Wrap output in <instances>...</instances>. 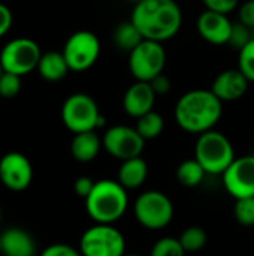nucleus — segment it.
I'll use <instances>...</instances> for the list:
<instances>
[{
  "label": "nucleus",
  "instance_id": "obj_1",
  "mask_svg": "<svg viewBox=\"0 0 254 256\" xmlns=\"http://www.w3.org/2000/svg\"><path fill=\"white\" fill-rule=\"evenodd\" d=\"M130 21L144 39L162 44L180 32L183 12L174 0H142L135 4Z\"/></svg>",
  "mask_w": 254,
  "mask_h": 256
},
{
  "label": "nucleus",
  "instance_id": "obj_2",
  "mask_svg": "<svg viewBox=\"0 0 254 256\" xmlns=\"http://www.w3.org/2000/svg\"><path fill=\"white\" fill-rule=\"evenodd\" d=\"M223 114V102L211 92L196 88L184 93L174 110L177 124L195 135L213 130Z\"/></svg>",
  "mask_w": 254,
  "mask_h": 256
},
{
  "label": "nucleus",
  "instance_id": "obj_3",
  "mask_svg": "<svg viewBox=\"0 0 254 256\" xmlns=\"http://www.w3.org/2000/svg\"><path fill=\"white\" fill-rule=\"evenodd\" d=\"M87 214L96 224L112 225L121 219L129 207L127 190L117 180H99L84 200Z\"/></svg>",
  "mask_w": 254,
  "mask_h": 256
},
{
  "label": "nucleus",
  "instance_id": "obj_4",
  "mask_svg": "<svg viewBox=\"0 0 254 256\" xmlns=\"http://www.w3.org/2000/svg\"><path fill=\"white\" fill-rule=\"evenodd\" d=\"M195 159L202 165L207 174L223 176L237 156L229 138L213 129L199 135L195 147Z\"/></svg>",
  "mask_w": 254,
  "mask_h": 256
},
{
  "label": "nucleus",
  "instance_id": "obj_5",
  "mask_svg": "<svg viewBox=\"0 0 254 256\" xmlns=\"http://www.w3.org/2000/svg\"><path fill=\"white\" fill-rule=\"evenodd\" d=\"M61 120L72 134L96 130L105 124L96 100L85 93L70 94L61 106Z\"/></svg>",
  "mask_w": 254,
  "mask_h": 256
},
{
  "label": "nucleus",
  "instance_id": "obj_6",
  "mask_svg": "<svg viewBox=\"0 0 254 256\" xmlns=\"http://www.w3.org/2000/svg\"><path fill=\"white\" fill-rule=\"evenodd\" d=\"M79 252L82 256H124L126 240L115 226L96 224L81 236Z\"/></svg>",
  "mask_w": 254,
  "mask_h": 256
},
{
  "label": "nucleus",
  "instance_id": "obj_7",
  "mask_svg": "<svg viewBox=\"0 0 254 256\" xmlns=\"http://www.w3.org/2000/svg\"><path fill=\"white\" fill-rule=\"evenodd\" d=\"M135 218L147 230H163L174 218V204L168 195L159 190H147L135 201Z\"/></svg>",
  "mask_w": 254,
  "mask_h": 256
},
{
  "label": "nucleus",
  "instance_id": "obj_8",
  "mask_svg": "<svg viewBox=\"0 0 254 256\" xmlns=\"http://www.w3.org/2000/svg\"><path fill=\"white\" fill-rule=\"evenodd\" d=\"M166 66V51L160 42L144 39L129 54V70L136 81L150 82Z\"/></svg>",
  "mask_w": 254,
  "mask_h": 256
},
{
  "label": "nucleus",
  "instance_id": "obj_9",
  "mask_svg": "<svg viewBox=\"0 0 254 256\" xmlns=\"http://www.w3.org/2000/svg\"><path fill=\"white\" fill-rule=\"evenodd\" d=\"M40 57L42 51L33 39L16 38L9 40L0 51V64L4 72L22 76L37 69Z\"/></svg>",
  "mask_w": 254,
  "mask_h": 256
},
{
  "label": "nucleus",
  "instance_id": "obj_10",
  "mask_svg": "<svg viewBox=\"0 0 254 256\" xmlns=\"http://www.w3.org/2000/svg\"><path fill=\"white\" fill-rule=\"evenodd\" d=\"M63 56L73 72L88 70L100 56V40L90 30H78L64 44Z\"/></svg>",
  "mask_w": 254,
  "mask_h": 256
},
{
  "label": "nucleus",
  "instance_id": "obj_11",
  "mask_svg": "<svg viewBox=\"0 0 254 256\" xmlns=\"http://www.w3.org/2000/svg\"><path fill=\"white\" fill-rule=\"evenodd\" d=\"M102 146L115 159L127 160L139 158L142 154L145 140L138 134L135 128L115 124L105 132L102 138Z\"/></svg>",
  "mask_w": 254,
  "mask_h": 256
},
{
  "label": "nucleus",
  "instance_id": "obj_12",
  "mask_svg": "<svg viewBox=\"0 0 254 256\" xmlns=\"http://www.w3.org/2000/svg\"><path fill=\"white\" fill-rule=\"evenodd\" d=\"M0 182L12 192L25 190L33 182V166L27 156L9 152L0 159Z\"/></svg>",
  "mask_w": 254,
  "mask_h": 256
},
{
  "label": "nucleus",
  "instance_id": "obj_13",
  "mask_svg": "<svg viewBox=\"0 0 254 256\" xmlns=\"http://www.w3.org/2000/svg\"><path fill=\"white\" fill-rule=\"evenodd\" d=\"M223 184L235 200L254 196V156L237 158L225 171Z\"/></svg>",
  "mask_w": 254,
  "mask_h": 256
},
{
  "label": "nucleus",
  "instance_id": "obj_14",
  "mask_svg": "<svg viewBox=\"0 0 254 256\" xmlns=\"http://www.w3.org/2000/svg\"><path fill=\"white\" fill-rule=\"evenodd\" d=\"M234 22L225 14L205 10L199 15L196 28L201 38L213 45H226L229 44Z\"/></svg>",
  "mask_w": 254,
  "mask_h": 256
},
{
  "label": "nucleus",
  "instance_id": "obj_15",
  "mask_svg": "<svg viewBox=\"0 0 254 256\" xmlns=\"http://www.w3.org/2000/svg\"><path fill=\"white\" fill-rule=\"evenodd\" d=\"M249 84L250 81L240 69H226L216 76L210 90L222 102H235L247 93Z\"/></svg>",
  "mask_w": 254,
  "mask_h": 256
},
{
  "label": "nucleus",
  "instance_id": "obj_16",
  "mask_svg": "<svg viewBox=\"0 0 254 256\" xmlns=\"http://www.w3.org/2000/svg\"><path fill=\"white\" fill-rule=\"evenodd\" d=\"M157 94L151 88L150 82L136 81L133 82L123 96V108L127 116L139 118L147 112L153 111Z\"/></svg>",
  "mask_w": 254,
  "mask_h": 256
},
{
  "label": "nucleus",
  "instance_id": "obj_17",
  "mask_svg": "<svg viewBox=\"0 0 254 256\" xmlns=\"http://www.w3.org/2000/svg\"><path fill=\"white\" fill-rule=\"evenodd\" d=\"M3 256H34L36 243L33 237L21 228H9L0 236Z\"/></svg>",
  "mask_w": 254,
  "mask_h": 256
},
{
  "label": "nucleus",
  "instance_id": "obj_18",
  "mask_svg": "<svg viewBox=\"0 0 254 256\" xmlns=\"http://www.w3.org/2000/svg\"><path fill=\"white\" fill-rule=\"evenodd\" d=\"M102 140L94 130L75 134L70 142V153L75 160L81 164H88L97 158L102 148Z\"/></svg>",
  "mask_w": 254,
  "mask_h": 256
},
{
  "label": "nucleus",
  "instance_id": "obj_19",
  "mask_svg": "<svg viewBox=\"0 0 254 256\" xmlns=\"http://www.w3.org/2000/svg\"><path fill=\"white\" fill-rule=\"evenodd\" d=\"M148 177V165L139 156L133 159L123 160L118 168L117 182L127 190V189H138L141 188Z\"/></svg>",
  "mask_w": 254,
  "mask_h": 256
},
{
  "label": "nucleus",
  "instance_id": "obj_20",
  "mask_svg": "<svg viewBox=\"0 0 254 256\" xmlns=\"http://www.w3.org/2000/svg\"><path fill=\"white\" fill-rule=\"evenodd\" d=\"M36 70L43 80L49 82H57V81H61L70 69L63 52L48 51V52H42V57L37 63Z\"/></svg>",
  "mask_w": 254,
  "mask_h": 256
},
{
  "label": "nucleus",
  "instance_id": "obj_21",
  "mask_svg": "<svg viewBox=\"0 0 254 256\" xmlns=\"http://www.w3.org/2000/svg\"><path fill=\"white\" fill-rule=\"evenodd\" d=\"M144 40V36L132 21H126L117 26L114 32V44L118 50L127 51L129 54Z\"/></svg>",
  "mask_w": 254,
  "mask_h": 256
},
{
  "label": "nucleus",
  "instance_id": "obj_22",
  "mask_svg": "<svg viewBox=\"0 0 254 256\" xmlns=\"http://www.w3.org/2000/svg\"><path fill=\"white\" fill-rule=\"evenodd\" d=\"M205 170L196 159H187L177 168V180L184 188H196L205 177Z\"/></svg>",
  "mask_w": 254,
  "mask_h": 256
},
{
  "label": "nucleus",
  "instance_id": "obj_23",
  "mask_svg": "<svg viewBox=\"0 0 254 256\" xmlns=\"http://www.w3.org/2000/svg\"><path fill=\"white\" fill-rule=\"evenodd\" d=\"M135 129L138 130V134L145 140H154L157 136H160V134L163 132L165 129V120L163 117L156 112L154 110L147 112L145 116L136 118V126Z\"/></svg>",
  "mask_w": 254,
  "mask_h": 256
},
{
  "label": "nucleus",
  "instance_id": "obj_24",
  "mask_svg": "<svg viewBox=\"0 0 254 256\" xmlns=\"http://www.w3.org/2000/svg\"><path fill=\"white\" fill-rule=\"evenodd\" d=\"M178 240H180L183 249L186 250V254L187 252H199L201 249H204L207 246L208 236H207V231L201 226H189L181 232Z\"/></svg>",
  "mask_w": 254,
  "mask_h": 256
},
{
  "label": "nucleus",
  "instance_id": "obj_25",
  "mask_svg": "<svg viewBox=\"0 0 254 256\" xmlns=\"http://www.w3.org/2000/svg\"><path fill=\"white\" fill-rule=\"evenodd\" d=\"M186 250L183 249L178 238L163 237L157 240L150 252V256H184Z\"/></svg>",
  "mask_w": 254,
  "mask_h": 256
},
{
  "label": "nucleus",
  "instance_id": "obj_26",
  "mask_svg": "<svg viewBox=\"0 0 254 256\" xmlns=\"http://www.w3.org/2000/svg\"><path fill=\"white\" fill-rule=\"evenodd\" d=\"M235 219L243 226H253L254 225V196L252 198H241L237 200L234 208Z\"/></svg>",
  "mask_w": 254,
  "mask_h": 256
},
{
  "label": "nucleus",
  "instance_id": "obj_27",
  "mask_svg": "<svg viewBox=\"0 0 254 256\" xmlns=\"http://www.w3.org/2000/svg\"><path fill=\"white\" fill-rule=\"evenodd\" d=\"M238 69L250 82H254V38L238 51Z\"/></svg>",
  "mask_w": 254,
  "mask_h": 256
},
{
  "label": "nucleus",
  "instance_id": "obj_28",
  "mask_svg": "<svg viewBox=\"0 0 254 256\" xmlns=\"http://www.w3.org/2000/svg\"><path fill=\"white\" fill-rule=\"evenodd\" d=\"M252 39H253V30L250 27H247L241 21L240 22H234L232 33H231V39H229V45L232 48L241 51Z\"/></svg>",
  "mask_w": 254,
  "mask_h": 256
},
{
  "label": "nucleus",
  "instance_id": "obj_29",
  "mask_svg": "<svg viewBox=\"0 0 254 256\" xmlns=\"http://www.w3.org/2000/svg\"><path fill=\"white\" fill-rule=\"evenodd\" d=\"M21 90V76L10 74V72H4L0 76V96L1 98H15Z\"/></svg>",
  "mask_w": 254,
  "mask_h": 256
},
{
  "label": "nucleus",
  "instance_id": "obj_30",
  "mask_svg": "<svg viewBox=\"0 0 254 256\" xmlns=\"http://www.w3.org/2000/svg\"><path fill=\"white\" fill-rule=\"evenodd\" d=\"M205 8L213 12L229 15L232 10H235L240 6V0H202Z\"/></svg>",
  "mask_w": 254,
  "mask_h": 256
},
{
  "label": "nucleus",
  "instance_id": "obj_31",
  "mask_svg": "<svg viewBox=\"0 0 254 256\" xmlns=\"http://www.w3.org/2000/svg\"><path fill=\"white\" fill-rule=\"evenodd\" d=\"M40 256H82L79 250L64 243H55L43 249Z\"/></svg>",
  "mask_w": 254,
  "mask_h": 256
},
{
  "label": "nucleus",
  "instance_id": "obj_32",
  "mask_svg": "<svg viewBox=\"0 0 254 256\" xmlns=\"http://www.w3.org/2000/svg\"><path fill=\"white\" fill-rule=\"evenodd\" d=\"M94 184H96L94 180H91L90 177L82 176V177H78V178L75 180V183H73V190H75V194H76L79 198H84V200H85V198L91 194V190L94 189Z\"/></svg>",
  "mask_w": 254,
  "mask_h": 256
},
{
  "label": "nucleus",
  "instance_id": "obj_33",
  "mask_svg": "<svg viewBox=\"0 0 254 256\" xmlns=\"http://www.w3.org/2000/svg\"><path fill=\"white\" fill-rule=\"evenodd\" d=\"M240 21L253 30L254 28V0H247L246 3H243V4H241V8H240Z\"/></svg>",
  "mask_w": 254,
  "mask_h": 256
},
{
  "label": "nucleus",
  "instance_id": "obj_34",
  "mask_svg": "<svg viewBox=\"0 0 254 256\" xmlns=\"http://www.w3.org/2000/svg\"><path fill=\"white\" fill-rule=\"evenodd\" d=\"M150 86H151V88L154 90V93L157 96H163V94L171 92V80L166 75H163V74H160L159 76L151 80Z\"/></svg>",
  "mask_w": 254,
  "mask_h": 256
},
{
  "label": "nucleus",
  "instance_id": "obj_35",
  "mask_svg": "<svg viewBox=\"0 0 254 256\" xmlns=\"http://www.w3.org/2000/svg\"><path fill=\"white\" fill-rule=\"evenodd\" d=\"M12 22H13V16H12L10 9L6 4L0 3V38L4 36L10 30Z\"/></svg>",
  "mask_w": 254,
  "mask_h": 256
},
{
  "label": "nucleus",
  "instance_id": "obj_36",
  "mask_svg": "<svg viewBox=\"0 0 254 256\" xmlns=\"http://www.w3.org/2000/svg\"><path fill=\"white\" fill-rule=\"evenodd\" d=\"M129 2H133V3L136 4V3H139V2H142V0H129Z\"/></svg>",
  "mask_w": 254,
  "mask_h": 256
},
{
  "label": "nucleus",
  "instance_id": "obj_37",
  "mask_svg": "<svg viewBox=\"0 0 254 256\" xmlns=\"http://www.w3.org/2000/svg\"><path fill=\"white\" fill-rule=\"evenodd\" d=\"M124 256H142V255H138V254H130V255H124Z\"/></svg>",
  "mask_w": 254,
  "mask_h": 256
},
{
  "label": "nucleus",
  "instance_id": "obj_38",
  "mask_svg": "<svg viewBox=\"0 0 254 256\" xmlns=\"http://www.w3.org/2000/svg\"><path fill=\"white\" fill-rule=\"evenodd\" d=\"M1 74H3V68H1V64H0V76H1Z\"/></svg>",
  "mask_w": 254,
  "mask_h": 256
},
{
  "label": "nucleus",
  "instance_id": "obj_39",
  "mask_svg": "<svg viewBox=\"0 0 254 256\" xmlns=\"http://www.w3.org/2000/svg\"><path fill=\"white\" fill-rule=\"evenodd\" d=\"M0 222H1V208H0Z\"/></svg>",
  "mask_w": 254,
  "mask_h": 256
},
{
  "label": "nucleus",
  "instance_id": "obj_40",
  "mask_svg": "<svg viewBox=\"0 0 254 256\" xmlns=\"http://www.w3.org/2000/svg\"><path fill=\"white\" fill-rule=\"evenodd\" d=\"M0 254H1V244H0Z\"/></svg>",
  "mask_w": 254,
  "mask_h": 256
},
{
  "label": "nucleus",
  "instance_id": "obj_41",
  "mask_svg": "<svg viewBox=\"0 0 254 256\" xmlns=\"http://www.w3.org/2000/svg\"><path fill=\"white\" fill-rule=\"evenodd\" d=\"M253 38H254V28H253Z\"/></svg>",
  "mask_w": 254,
  "mask_h": 256
},
{
  "label": "nucleus",
  "instance_id": "obj_42",
  "mask_svg": "<svg viewBox=\"0 0 254 256\" xmlns=\"http://www.w3.org/2000/svg\"><path fill=\"white\" fill-rule=\"evenodd\" d=\"M253 141H254V136H253Z\"/></svg>",
  "mask_w": 254,
  "mask_h": 256
}]
</instances>
